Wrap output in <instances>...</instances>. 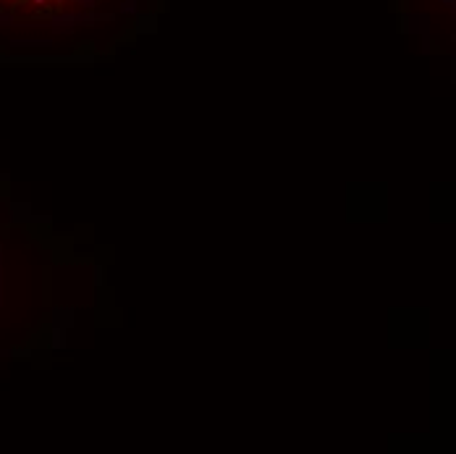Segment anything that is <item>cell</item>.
Listing matches in <instances>:
<instances>
[{
    "label": "cell",
    "mask_w": 456,
    "mask_h": 454,
    "mask_svg": "<svg viewBox=\"0 0 456 454\" xmlns=\"http://www.w3.org/2000/svg\"><path fill=\"white\" fill-rule=\"evenodd\" d=\"M89 5V0H0V13L11 19L40 21V19H58L76 8Z\"/></svg>",
    "instance_id": "1"
}]
</instances>
